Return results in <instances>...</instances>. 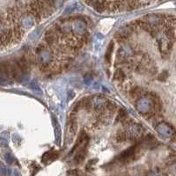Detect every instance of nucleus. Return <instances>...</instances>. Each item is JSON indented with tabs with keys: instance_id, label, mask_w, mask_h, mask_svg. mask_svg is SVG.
I'll return each instance as SVG.
<instances>
[{
	"instance_id": "f257e3e1",
	"label": "nucleus",
	"mask_w": 176,
	"mask_h": 176,
	"mask_svg": "<svg viewBox=\"0 0 176 176\" xmlns=\"http://www.w3.org/2000/svg\"><path fill=\"white\" fill-rule=\"evenodd\" d=\"M141 147H142V143L132 145L131 147L122 151L119 156H117L112 163H116L119 165H126L134 161L138 157V153L140 152Z\"/></svg>"
},
{
	"instance_id": "9d476101",
	"label": "nucleus",
	"mask_w": 176,
	"mask_h": 176,
	"mask_svg": "<svg viewBox=\"0 0 176 176\" xmlns=\"http://www.w3.org/2000/svg\"><path fill=\"white\" fill-rule=\"evenodd\" d=\"M128 140V135H127V131L122 130H119L116 134V141L117 143H122L125 141Z\"/></svg>"
},
{
	"instance_id": "39448f33",
	"label": "nucleus",
	"mask_w": 176,
	"mask_h": 176,
	"mask_svg": "<svg viewBox=\"0 0 176 176\" xmlns=\"http://www.w3.org/2000/svg\"><path fill=\"white\" fill-rule=\"evenodd\" d=\"M58 158V152L56 151H49L47 152H45L43 154V156L41 157V162L44 165H48L49 163H51L52 161L56 160Z\"/></svg>"
},
{
	"instance_id": "f03ea898",
	"label": "nucleus",
	"mask_w": 176,
	"mask_h": 176,
	"mask_svg": "<svg viewBox=\"0 0 176 176\" xmlns=\"http://www.w3.org/2000/svg\"><path fill=\"white\" fill-rule=\"evenodd\" d=\"M19 67L20 70L22 71L23 75H28L30 73V70H31V64L29 63V60L28 58L27 57L26 55L24 56H21L20 58L18 59H15Z\"/></svg>"
},
{
	"instance_id": "0eeeda50",
	"label": "nucleus",
	"mask_w": 176,
	"mask_h": 176,
	"mask_svg": "<svg viewBox=\"0 0 176 176\" xmlns=\"http://www.w3.org/2000/svg\"><path fill=\"white\" fill-rule=\"evenodd\" d=\"M68 124H69V130H70V133L75 134L77 129V117H76L75 112H72L70 114Z\"/></svg>"
},
{
	"instance_id": "ddd939ff",
	"label": "nucleus",
	"mask_w": 176,
	"mask_h": 176,
	"mask_svg": "<svg viewBox=\"0 0 176 176\" xmlns=\"http://www.w3.org/2000/svg\"><path fill=\"white\" fill-rule=\"evenodd\" d=\"M5 173H6L5 167L4 166L0 165V176H4L5 175Z\"/></svg>"
},
{
	"instance_id": "20e7f679",
	"label": "nucleus",
	"mask_w": 176,
	"mask_h": 176,
	"mask_svg": "<svg viewBox=\"0 0 176 176\" xmlns=\"http://www.w3.org/2000/svg\"><path fill=\"white\" fill-rule=\"evenodd\" d=\"M10 70H11V75L12 79L16 80L17 82H21L22 77H23V73L20 70L16 60H14L13 62L10 63Z\"/></svg>"
},
{
	"instance_id": "1a4fd4ad",
	"label": "nucleus",
	"mask_w": 176,
	"mask_h": 176,
	"mask_svg": "<svg viewBox=\"0 0 176 176\" xmlns=\"http://www.w3.org/2000/svg\"><path fill=\"white\" fill-rule=\"evenodd\" d=\"M114 41H112L107 49H106V51L105 54V61L106 63L109 64L111 62V56H112V54H113V51H114Z\"/></svg>"
},
{
	"instance_id": "423d86ee",
	"label": "nucleus",
	"mask_w": 176,
	"mask_h": 176,
	"mask_svg": "<svg viewBox=\"0 0 176 176\" xmlns=\"http://www.w3.org/2000/svg\"><path fill=\"white\" fill-rule=\"evenodd\" d=\"M113 78L114 81L119 82V83H123L125 81V79L127 78V75L125 73V70L122 68H118L117 70H115Z\"/></svg>"
},
{
	"instance_id": "f8f14e48",
	"label": "nucleus",
	"mask_w": 176,
	"mask_h": 176,
	"mask_svg": "<svg viewBox=\"0 0 176 176\" xmlns=\"http://www.w3.org/2000/svg\"><path fill=\"white\" fill-rule=\"evenodd\" d=\"M147 176H163V175L159 171H151L147 175Z\"/></svg>"
},
{
	"instance_id": "9b49d317",
	"label": "nucleus",
	"mask_w": 176,
	"mask_h": 176,
	"mask_svg": "<svg viewBox=\"0 0 176 176\" xmlns=\"http://www.w3.org/2000/svg\"><path fill=\"white\" fill-rule=\"evenodd\" d=\"M129 116H128L126 111L124 109H120V110H118L117 116H116V119H115V122H121L122 123Z\"/></svg>"
},
{
	"instance_id": "6e6552de",
	"label": "nucleus",
	"mask_w": 176,
	"mask_h": 176,
	"mask_svg": "<svg viewBox=\"0 0 176 176\" xmlns=\"http://www.w3.org/2000/svg\"><path fill=\"white\" fill-rule=\"evenodd\" d=\"M130 96L134 99V98H138L144 96V90L140 86H133L130 89Z\"/></svg>"
},
{
	"instance_id": "7ed1b4c3",
	"label": "nucleus",
	"mask_w": 176,
	"mask_h": 176,
	"mask_svg": "<svg viewBox=\"0 0 176 176\" xmlns=\"http://www.w3.org/2000/svg\"><path fill=\"white\" fill-rule=\"evenodd\" d=\"M87 145H88V142L85 143L83 145H81L79 148L77 149V153L75 154V157H74L75 164L78 165L84 161L87 153Z\"/></svg>"
}]
</instances>
